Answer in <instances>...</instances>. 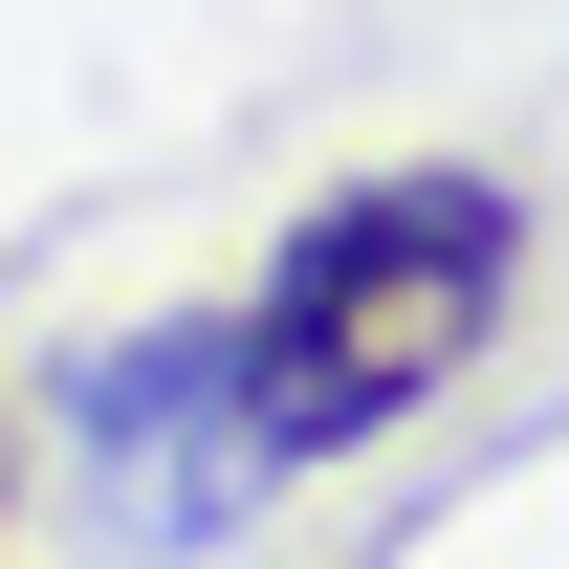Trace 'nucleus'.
I'll return each mask as SVG.
<instances>
[{
  "label": "nucleus",
  "mask_w": 569,
  "mask_h": 569,
  "mask_svg": "<svg viewBox=\"0 0 569 569\" xmlns=\"http://www.w3.org/2000/svg\"><path fill=\"white\" fill-rule=\"evenodd\" d=\"M67 460H88V503H110V548H219V526L284 482L263 395H241V329H132V351H88L67 372Z\"/></svg>",
  "instance_id": "2"
},
{
  "label": "nucleus",
  "mask_w": 569,
  "mask_h": 569,
  "mask_svg": "<svg viewBox=\"0 0 569 569\" xmlns=\"http://www.w3.org/2000/svg\"><path fill=\"white\" fill-rule=\"evenodd\" d=\"M503 284H526V198L503 176H351L263 241V307H241V395H263V460H372L438 372H482Z\"/></svg>",
  "instance_id": "1"
}]
</instances>
